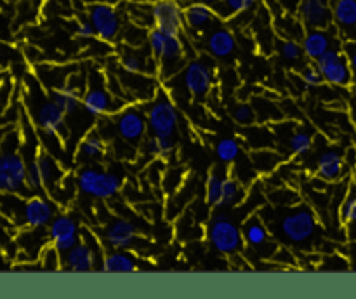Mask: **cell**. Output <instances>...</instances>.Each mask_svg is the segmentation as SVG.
<instances>
[{
  "instance_id": "6da1fadb",
  "label": "cell",
  "mask_w": 356,
  "mask_h": 299,
  "mask_svg": "<svg viewBox=\"0 0 356 299\" xmlns=\"http://www.w3.org/2000/svg\"><path fill=\"white\" fill-rule=\"evenodd\" d=\"M270 211L277 216L275 225L285 242L301 247V249L312 247V242L318 232V221H316V214L312 207L305 204H296L291 207L273 205Z\"/></svg>"
},
{
  "instance_id": "7a4b0ae2",
  "label": "cell",
  "mask_w": 356,
  "mask_h": 299,
  "mask_svg": "<svg viewBox=\"0 0 356 299\" xmlns=\"http://www.w3.org/2000/svg\"><path fill=\"white\" fill-rule=\"evenodd\" d=\"M26 108L30 113L31 122L37 125L42 134L61 136L66 129V113L59 108L44 90L40 83L35 82V87L26 86Z\"/></svg>"
},
{
  "instance_id": "3957f363",
  "label": "cell",
  "mask_w": 356,
  "mask_h": 299,
  "mask_svg": "<svg viewBox=\"0 0 356 299\" xmlns=\"http://www.w3.org/2000/svg\"><path fill=\"white\" fill-rule=\"evenodd\" d=\"M82 106L90 117H104L117 113L125 106L124 99L113 96L108 89L106 76L101 72H90L87 76V87L82 97Z\"/></svg>"
},
{
  "instance_id": "277c9868",
  "label": "cell",
  "mask_w": 356,
  "mask_h": 299,
  "mask_svg": "<svg viewBox=\"0 0 356 299\" xmlns=\"http://www.w3.org/2000/svg\"><path fill=\"white\" fill-rule=\"evenodd\" d=\"M207 235L211 245L225 256H236V254L242 252L243 245H245L242 229L225 212H218V214L212 216L211 221H209Z\"/></svg>"
},
{
  "instance_id": "5b68a950",
  "label": "cell",
  "mask_w": 356,
  "mask_h": 299,
  "mask_svg": "<svg viewBox=\"0 0 356 299\" xmlns=\"http://www.w3.org/2000/svg\"><path fill=\"white\" fill-rule=\"evenodd\" d=\"M26 159L17 150H0V193H31L26 184Z\"/></svg>"
},
{
  "instance_id": "8992f818",
  "label": "cell",
  "mask_w": 356,
  "mask_h": 299,
  "mask_svg": "<svg viewBox=\"0 0 356 299\" xmlns=\"http://www.w3.org/2000/svg\"><path fill=\"white\" fill-rule=\"evenodd\" d=\"M76 188L82 193L99 200H110L122 190V179L115 172L97 169V167H83L75 177Z\"/></svg>"
},
{
  "instance_id": "52a82bcc",
  "label": "cell",
  "mask_w": 356,
  "mask_h": 299,
  "mask_svg": "<svg viewBox=\"0 0 356 299\" xmlns=\"http://www.w3.org/2000/svg\"><path fill=\"white\" fill-rule=\"evenodd\" d=\"M146 120H148V129L153 132V136H162V138L174 136L179 115H177V108L169 94L162 92V90L156 92L146 110Z\"/></svg>"
},
{
  "instance_id": "ba28073f",
  "label": "cell",
  "mask_w": 356,
  "mask_h": 299,
  "mask_svg": "<svg viewBox=\"0 0 356 299\" xmlns=\"http://www.w3.org/2000/svg\"><path fill=\"white\" fill-rule=\"evenodd\" d=\"M315 65L322 72L323 80L330 86L350 87L353 83V70H351L346 54H343L339 49H329L325 54L316 59Z\"/></svg>"
},
{
  "instance_id": "9c48e42d",
  "label": "cell",
  "mask_w": 356,
  "mask_h": 299,
  "mask_svg": "<svg viewBox=\"0 0 356 299\" xmlns=\"http://www.w3.org/2000/svg\"><path fill=\"white\" fill-rule=\"evenodd\" d=\"M87 16L96 30V37L104 42H115L120 35L122 21L120 14L111 3L94 2L87 9Z\"/></svg>"
},
{
  "instance_id": "30bf717a",
  "label": "cell",
  "mask_w": 356,
  "mask_h": 299,
  "mask_svg": "<svg viewBox=\"0 0 356 299\" xmlns=\"http://www.w3.org/2000/svg\"><path fill=\"white\" fill-rule=\"evenodd\" d=\"M148 131L146 113L136 106H124L115 113V132L120 136L122 141L129 145H139Z\"/></svg>"
},
{
  "instance_id": "8fae6325",
  "label": "cell",
  "mask_w": 356,
  "mask_h": 299,
  "mask_svg": "<svg viewBox=\"0 0 356 299\" xmlns=\"http://www.w3.org/2000/svg\"><path fill=\"white\" fill-rule=\"evenodd\" d=\"M242 235L245 245L259 252L261 256L273 257L275 250L278 249L277 243L271 240V233L266 221L257 214H252L249 219H245L242 226Z\"/></svg>"
},
{
  "instance_id": "7c38bea8",
  "label": "cell",
  "mask_w": 356,
  "mask_h": 299,
  "mask_svg": "<svg viewBox=\"0 0 356 299\" xmlns=\"http://www.w3.org/2000/svg\"><path fill=\"white\" fill-rule=\"evenodd\" d=\"M54 216L56 205L52 204L51 198L35 193L33 197H28L23 200L19 225L24 228H45L54 219Z\"/></svg>"
},
{
  "instance_id": "4fadbf2b",
  "label": "cell",
  "mask_w": 356,
  "mask_h": 299,
  "mask_svg": "<svg viewBox=\"0 0 356 299\" xmlns=\"http://www.w3.org/2000/svg\"><path fill=\"white\" fill-rule=\"evenodd\" d=\"M152 17L155 28L165 33L181 35L184 28V9L179 0H155Z\"/></svg>"
},
{
  "instance_id": "5bb4252c",
  "label": "cell",
  "mask_w": 356,
  "mask_h": 299,
  "mask_svg": "<svg viewBox=\"0 0 356 299\" xmlns=\"http://www.w3.org/2000/svg\"><path fill=\"white\" fill-rule=\"evenodd\" d=\"M183 83L184 87H186L188 92L191 94V97L204 99L212 89V83H214V72H212V68L205 61L195 59V61H190L184 66Z\"/></svg>"
},
{
  "instance_id": "9a60e30c",
  "label": "cell",
  "mask_w": 356,
  "mask_h": 299,
  "mask_svg": "<svg viewBox=\"0 0 356 299\" xmlns=\"http://www.w3.org/2000/svg\"><path fill=\"white\" fill-rule=\"evenodd\" d=\"M49 239L51 243L59 250V252L65 254L66 250H70L72 247H75L80 242V228L79 223L68 214H59L54 216L51 223H49Z\"/></svg>"
},
{
  "instance_id": "2e32d148",
  "label": "cell",
  "mask_w": 356,
  "mask_h": 299,
  "mask_svg": "<svg viewBox=\"0 0 356 299\" xmlns=\"http://www.w3.org/2000/svg\"><path fill=\"white\" fill-rule=\"evenodd\" d=\"M160 79H172L184 66V44L181 35L167 33L165 45L156 58Z\"/></svg>"
},
{
  "instance_id": "e0dca14e",
  "label": "cell",
  "mask_w": 356,
  "mask_h": 299,
  "mask_svg": "<svg viewBox=\"0 0 356 299\" xmlns=\"http://www.w3.org/2000/svg\"><path fill=\"white\" fill-rule=\"evenodd\" d=\"M120 79L122 86H124L125 94L132 96L136 101H152L153 97L159 92V83H156L155 75H146V73H131V72H122L117 73Z\"/></svg>"
},
{
  "instance_id": "ac0fdd59",
  "label": "cell",
  "mask_w": 356,
  "mask_h": 299,
  "mask_svg": "<svg viewBox=\"0 0 356 299\" xmlns=\"http://www.w3.org/2000/svg\"><path fill=\"white\" fill-rule=\"evenodd\" d=\"M97 254H99V249L80 240L75 247L65 252L63 268L75 273H89L97 266Z\"/></svg>"
},
{
  "instance_id": "d6986e66",
  "label": "cell",
  "mask_w": 356,
  "mask_h": 299,
  "mask_svg": "<svg viewBox=\"0 0 356 299\" xmlns=\"http://www.w3.org/2000/svg\"><path fill=\"white\" fill-rule=\"evenodd\" d=\"M299 17L309 30L313 28H329L332 23V7L329 0H301Z\"/></svg>"
},
{
  "instance_id": "ffe728a7",
  "label": "cell",
  "mask_w": 356,
  "mask_h": 299,
  "mask_svg": "<svg viewBox=\"0 0 356 299\" xmlns=\"http://www.w3.org/2000/svg\"><path fill=\"white\" fill-rule=\"evenodd\" d=\"M138 239V226L125 218L113 219L104 228V242L113 249H129Z\"/></svg>"
},
{
  "instance_id": "44dd1931",
  "label": "cell",
  "mask_w": 356,
  "mask_h": 299,
  "mask_svg": "<svg viewBox=\"0 0 356 299\" xmlns=\"http://www.w3.org/2000/svg\"><path fill=\"white\" fill-rule=\"evenodd\" d=\"M344 156L337 150L329 148L322 152L316 160V177H320L325 183H334V181L343 179L344 176Z\"/></svg>"
},
{
  "instance_id": "7402d4cb",
  "label": "cell",
  "mask_w": 356,
  "mask_h": 299,
  "mask_svg": "<svg viewBox=\"0 0 356 299\" xmlns=\"http://www.w3.org/2000/svg\"><path fill=\"white\" fill-rule=\"evenodd\" d=\"M122 70L131 73H146V75H159V63L153 54H145L136 49H125L120 56Z\"/></svg>"
},
{
  "instance_id": "603a6c76",
  "label": "cell",
  "mask_w": 356,
  "mask_h": 299,
  "mask_svg": "<svg viewBox=\"0 0 356 299\" xmlns=\"http://www.w3.org/2000/svg\"><path fill=\"white\" fill-rule=\"evenodd\" d=\"M52 99L59 104L66 115H73L80 108V101H82V86L73 82V76L70 75L68 82L63 86L56 87V89L49 90Z\"/></svg>"
},
{
  "instance_id": "cb8c5ba5",
  "label": "cell",
  "mask_w": 356,
  "mask_h": 299,
  "mask_svg": "<svg viewBox=\"0 0 356 299\" xmlns=\"http://www.w3.org/2000/svg\"><path fill=\"white\" fill-rule=\"evenodd\" d=\"M218 13L214 7L207 6L202 2H191L184 7V26L190 30L202 31L207 26H211L218 19Z\"/></svg>"
},
{
  "instance_id": "d4e9b609",
  "label": "cell",
  "mask_w": 356,
  "mask_h": 299,
  "mask_svg": "<svg viewBox=\"0 0 356 299\" xmlns=\"http://www.w3.org/2000/svg\"><path fill=\"white\" fill-rule=\"evenodd\" d=\"M37 160H38V167H40L42 177H44L45 191L51 193V191L54 190V188H58L59 184L63 183V179L66 177L65 170H63V167L59 165V160L56 159L52 153H49L47 150L38 148Z\"/></svg>"
},
{
  "instance_id": "484cf974",
  "label": "cell",
  "mask_w": 356,
  "mask_h": 299,
  "mask_svg": "<svg viewBox=\"0 0 356 299\" xmlns=\"http://www.w3.org/2000/svg\"><path fill=\"white\" fill-rule=\"evenodd\" d=\"M301 45L306 58L316 61L320 56L325 54L329 49H332V37L327 31V28H313V30L306 31Z\"/></svg>"
},
{
  "instance_id": "4316f807",
  "label": "cell",
  "mask_w": 356,
  "mask_h": 299,
  "mask_svg": "<svg viewBox=\"0 0 356 299\" xmlns=\"http://www.w3.org/2000/svg\"><path fill=\"white\" fill-rule=\"evenodd\" d=\"M99 268L101 271H110V273H132L139 270V264L134 254L127 252V249H115L113 252L103 257Z\"/></svg>"
},
{
  "instance_id": "83f0119b",
  "label": "cell",
  "mask_w": 356,
  "mask_h": 299,
  "mask_svg": "<svg viewBox=\"0 0 356 299\" xmlns=\"http://www.w3.org/2000/svg\"><path fill=\"white\" fill-rule=\"evenodd\" d=\"M207 49L214 58L226 59L235 52L236 42L228 28H216L207 37Z\"/></svg>"
},
{
  "instance_id": "f1b7e54d",
  "label": "cell",
  "mask_w": 356,
  "mask_h": 299,
  "mask_svg": "<svg viewBox=\"0 0 356 299\" xmlns=\"http://www.w3.org/2000/svg\"><path fill=\"white\" fill-rule=\"evenodd\" d=\"M332 19L343 33L356 31V0H334Z\"/></svg>"
},
{
  "instance_id": "f546056e",
  "label": "cell",
  "mask_w": 356,
  "mask_h": 299,
  "mask_svg": "<svg viewBox=\"0 0 356 299\" xmlns=\"http://www.w3.org/2000/svg\"><path fill=\"white\" fill-rule=\"evenodd\" d=\"M282 155L271 148H257L250 152V163L259 174H271L280 167Z\"/></svg>"
},
{
  "instance_id": "4dcf8cb0",
  "label": "cell",
  "mask_w": 356,
  "mask_h": 299,
  "mask_svg": "<svg viewBox=\"0 0 356 299\" xmlns=\"http://www.w3.org/2000/svg\"><path fill=\"white\" fill-rule=\"evenodd\" d=\"M285 145L294 156H305L313 150V134L306 129H292Z\"/></svg>"
},
{
  "instance_id": "1f68e13d",
  "label": "cell",
  "mask_w": 356,
  "mask_h": 299,
  "mask_svg": "<svg viewBox=\"0 0 356 299\" xmlns=\"http://www.w3.org/2000/svg\"><path fill=\"white\" fill-rule=\"evenodd\" d=\"M104 152H106V141L101 138L99 132H90V134H87L82 139L76 155H79V159L83 160H94L101 159L104 155Z\"/></svg>"
},
{
  "instance_id": "d6a6232c",
  "label": "cell",
  "mask_w": 356,
  "mask_h": 299,
  "mask_svg": "<svg viewBox=\"0 0 356 299\" xmlns=\"http://www.w3.org/2000/svg\"><path fill=\"white\" fill-rule=\"evenodd\" d=\"M145 148L149 156H155V159H170L176 153V141H174L172 136H167V138L152 136V138L146 139Z\"/></svg>"
},
{
  "instance_id": "836d02e7",
  "label": "cell",
  "mask_w": 356,
  "mask_h": 299,
  "mask_svg": "<svg viewBox=\"0 0 356 299\" xmlns=\"http://www.w3.org/2000/svg\"><path fill=\"white\" fill-rule=\"evenodd\" d=\"M243 200H245V190H243L242 183L238 179H233V177H225L221 202H219L218 209L233 207V205L242 204Z\"/></svg>"
},
{
  "instance_id": "e575fe53",
  "label": "cell",
  "mask_w": 356,
  "mask_h": 299,
  "mask_svg": "<svg viewBox=\"0 0 356 299\" xmlns=\"http://www.w3.org/2000/svg\"><path fill=\"white\" fill-rule=\"evenodd\" d=\"M268 202L277 207H291V205L301 204V195L298 190L289 186H275L266 193Z\"/></svg>"
},
{
  "instance_id": "d590c367",
  "label": "cell",
  "mask_w": 356,
  "mask_h": 299,
  "mask_svg": "<svg viewBox=\"0 0 356 299\" xmlns=\"http://www.w3.org/2000/svg\"><path fill=\"white\" fill-rule=\"evenodd\" d=\"M257 0H221L218 6H214V10L219 17L228 19V17L238 16V14L247 13L252 7H256Z\"/></svg>"
},
{
  "instance_id": "8d00e7d4",
  "label": "cell",
  "mask_w": 356,
  "mask_h": 299,
  "mask_svg": "<svg viewBox=\"0 0 356 299\" xmlns=\"http://www.w3.org/2000/svg\"><path fill=\"white\" fill-rule=\"evenodd\" d=\"M216 155L222 163H235L242 155V145L235 138H225L216 145Z\"/></svg>"
},
{
  "instance_id": "74e56055",
  "label": "cell",
  "mask_w": 356,
  "mask_h": 299,
  "mask_svg": "<svg viewBox=\"0 0 356 299\" xmlns=\"http://www.w3.org/2000/svg\"><path fill=\"white\" fill-rule=\"evenodd\" d=\"M222 184H225V177L219 176L214 170L209 174L207 181H205V200H207V204H211L212 207L216 209L219 207V202H221Z\"/></svg>"
},
{
  "instance_id": "f35d334b",
  "label": "cell",
  "mask_w": 356,
  "mask_h": 299,
  "mask_svg": "<svg viewBox=\"0 0 356 299\" xmlns=\"http://www.w3.org/2000/svg\"><path fill=\"white\" fill-rule=\"evenodd\" d=\"M278 31L284 35L285 38H302L305 37V24H302L301 17L296 19L294 16H284L278 21Z\"/></svg>"
},
{
  "instance_id": "ab89813d",
  "label": "cell",
  "mask_w": 356,
  "mask_h": 299,
  "mask_svg": "<svg viewBox=\"0 0 356 299\" xmlns=\"http://www.w3.org/2000/svg\"><path fill=\"white\" fill-rule=\"evenodd\" d=\"M28 169H26V184L28 190L31 193H42L45 191V184H44V177H42L40 167H38V160L37 156L28 160Z\"/></svg>"
},
{
  "instance_id": "60d3db41",
  "label": "cell",
  "mask_w": 356,
  "mask_h": 299,
  "mask_svg": "<svg viewBox=\"0 0 356 299\" xmlns=\"http://www.w3.org/2000/svg\"><path fill=\"white\" fill-rule=\"evenodd\" d=\"M40 266L45 271H59L63 270V257L61 252L54 245H45L40 252Z\"/></svg>"
},
{
  "instance_id": "b9f144b4",
  "label": "cell",
  "mask_w": 356,
  "mask_h": 299,
  "mask_svg": "<svg viewBox=\"0 0 356 299\" xmlns=\"http://www.w3.org/2000/svg\"><path fill=\"white\" fill-rule=\"evenodd\" d=\"M254 103H256L254 104V110H256L257 120L268 122V120H280L282 118L280 110H278L277 104L271 103V101L263 99V97H257Z\"/></svg>"
},
{
  "instance_id": "7bdbcfd3",
  "label": "cell",
  "mask_w": 356,
  "mask_h": 299,
  "mask_svg": "<svg viewBox=\"0 0 356 299\" xmlns=\"http://www.w3.org/2000/svg\"><path fill=\"white\" fill-rule=\"evenodd\" d=\"M232 115H233V120H235L238 125H243V127H250V125H254L257 122L256 110H254L252 104L249 103L236 104Z\"/></svg>"
},
{
  "instance_id": "ee69618b",
  "label": "cell",
  "mask_w": 356,
  "mask_h": 299,
  "mask_svg": "<svg viewBox=\"0 0 356 299\" xmlns=\"http://www.w3.org/2000/svg\"><path fill=\"white\" fill-rule=\"evenodd\" d=\"M247 141H249L250 148L252 150L270 148V146L273 145V136H271V132L266 131L264 127L252 129V132L247 134Z\"/></svg>"
},
{
  "instance_id": "f6af8a7d",
  "label": "cell",
  "mask_w": 356,
  "mask_h": 299,
  "mask_svg": "<svg viewBox=\"0 0 356 299\" xmlns=\"http://www.w3.org/2000/svg\"><path fill=\"white\" fill-rule=\"evenodd\" d=\"M278 51H280L282 58L287 59V61H298L302 56V45L294 38H285V40L280 42Z\"/></svg>"
},
{
  "instance_id": "bcb514c9",
  "label": "cell",
  "mask_w": 356,
  "mask_h": 299,
  "mask_svg": "<svg viewBox=\"0 0 356 299\" xmlns=\"http://www.w3.org/2000/svg\"><path fill=\"white\" fill-rule=\"evenodd\" d=\"M181 181H183V170L181 169H169L163 170L162 176V183H163V190L165 191H174L181 186Z\"/></svg>"
},
{
  "instance_id": "7dc6e473",
  "label": "cell",
  "mask_w": 356,
  "mask_h": 299,
  "mask_svg": "<svg viewBox=\"0 0 356 299\" xmlns=\"http://www.w3.org/2000/svg\"><path fill=\"white\" fill-rule=\"evenodd\" d=\"M301 80L306 87H318L325 82V80H323L322 72L316 68V65L306 66V68L301 72Z\"/></svg>"
},
{
  "instance_id": "c3c4849f",
  "label": "cell",
  "mask_w": 356,
  "mask_h": 299,
  "mask_svg": "<svg viewBox=\"0 0 356 299\" xmlns=\"http://www.w3.org/2000/svg\"><path fill=\"white\" fill-rule=\"evenodd\" d=\"M341 219L344 223H355L356 221V193H351L350 197L344 198L343 205H341Z\"/></svg>"
},
{
  "instance_id": "681fc988",
  "label": "cell",
  "mask_w": 356,
  "mask_h": 299,
  "mask_svg": "<svg viewBox=\"0 0 356 299\" xmlns=\"http://www.w3.org/2000/svg\"><path fill=\"white\" fill-rule=\"evenodd\" d=\"M10 97H13V82L6 79L0 82V115L6 113V110L9 108Z\"/></svg>"
},
{
  "instance_id": "f907efd6",
  "label": "cell",
  "mask_w": 356,
  "mask_h": 299,
  "mask_svg": "<svg viewBox=\"0 0 356 299\" xmlns=\"http://www.w3.org/2000/svg\"><path fill=\"white\" fill-rule=\"evenodd\" d=\"M320 268L322 270H327V271H343V270H348L350 268V264H348L346 259H343L341 256H327L325 261H323V264H320Z\"/></svg>"
},
{
  "instance_id": "816d5d0a",
  "label": "cell",
  "mask_w": 356,
  "mask_h": 299,
  "mask_svg": "<svg viewBox=\"0 0 356 299\" xmlns=\"http://www.w3.org/2000/svg\"><path fill=\"white\" fill-rule=\"evenodd\" d=\"M75 35L80 38H92L96 37V30H94L90 21H79V23H76Z\"/></svg>"
},
{
  "instance_id": "f5cc1de1",
  "label": "cell",
  "mask_w": 356,
  "mask_h": 299,
  "mask_svg": "<svg viewBox=\"0 0 356 299\" xmlns=\"http://www.w3.org/2000/svg\"><path fill=\"white\" fill-rule=\"evenodd\" d=\"M346 58H348V61H350L351 70H353V79L356 80V44L348 45Z\"/></svg>"
},
{
  "instance_id": "db71d44e",
  "label": "cell",
  "mask_w": 356,
  "mask_h": 299,
  "mask_svg": "<svg viewBox=\"0 0 356 299\" xmlns=\"http://www.w3.org/2000/svg\"><path fill=\"white\" fill-rule=\"evenodd\" d=\"M348 239L351 240V242H356V221L355 223H348Z\"/></svg>"
},
{
  "instance_id": "11a10c76",
  "label": "cell",
  "mask_w": 356,
  "mask_h": 299,
  "mask_svg": "<svg viewBox=\"0 0 356 299\" xmlns=\"http://www.w3.org/2000/svg\"><path fill=\"white\" fill-rule=\"evenodd\" d=\"M193 2H202V3H207V6H218L219 2H221V0H193Z\"/></svg>"
},
{
  "instance_id": "9f6ffc18",
  "label": "cell",
  "mask_w": 356,
  "mask_h": 299,
  "mask_svg": "<svg viewBox=\"0 0 356 299\" xmlns=\"http://www.w3.org/2000/svg\"><path fill=\"white\" fill-rule=\"evenodd\" d=\"M351 271H356V263H353V264H351Z\"/></svg>"
}]
</instances>
